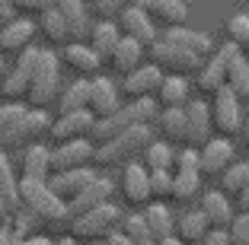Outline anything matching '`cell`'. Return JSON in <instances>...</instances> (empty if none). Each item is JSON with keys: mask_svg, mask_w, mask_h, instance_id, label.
I'll use <instances>...</instances> for the list:
<instances>
[{"mask_svg": "<svg viewBox=\"0 0 249 245\" xmlns=\"http://www.w3.org/2000/svg\"><path fill=\"white\" fill-rule=\"evenodd\" d=\"M131 108H134V115H138L141 124H150L157 115H160V105H157L154 96H141V99H131Z\"/></svg>", "mask_w": 249, "mask_h": 245, "instance_id": "45", "label": "cell"}, {"mask_svg": "<svg viewBox=\"0 0 249 245\" xmlns=\"http://www.w3.org/2000/svg\"><path fill=\"white\" fill-rule=\"evenodd\" d=\"M134 245H160L157 239H141V242H134Z\"/></svg>", "mask_w": 249, "mask_h": 245, "instance_id": "58", "label": "cell"}, {"mask_svg": "<svg viewBox=\"0 0 249 245\" xmlns=\"http://www.w3.org/2000/svg\"><path fill=\"white\" fill-rule=\"evenodd\" d=\"M163 42L176 45V48L192 51V54H195V58H201V61H205L208 54H214V42H211V35H205V32H195V29H189V26H176V29H166Z\"/></svg>", "mask_w": 249, "mask_h": 245, "instance_id": "24", "label": "cell"}, {"mask_svg": "<svg viewBox=\"0 0 249 245\" xmlns=\"http://www.w3.org/2000/svg\"><path fill=\"white\" fill-rule=\"evenodd\" d=\"M36 61H38V48L29 45L26 51L16 54V64L13 70H7V77L0 80V93L7 96L10 102H19L29 89V80H32V70H36Z\"/></svg>", "mask_w": 249, "mask_h": 245, "instance_id": "7", "label": "cell"}, {"mask_svg": "<svg viewBox=\"0 0 249 245\" xmlns=\"http://www.w3.org/2000/svg\"><path fill=\"white\" fill-rule=\"evenodd\" d=\"M176 166V150L166 140H150L144 147V169L147 172H173Z\"/></svg>", "mask_w": 249, "mask_h": 245, "instance_id": "33", "label": "cell"}, {"mask_svg": "<svg viewBox=\"0 0 249 245\" xmlns=\"http://www.w3.org/2000/svg\"><path fill=\"white\" fill-rule=\"evenodd\" d=\"M38 29H42V35L48 38L52 45H61V42H67V26H64V19H61V13L58 10H45L42 16H38Z\"/></svg>", "mask_w": 249, "mask_h": 245, "instance_id": "37", "label": "cell"}, {"mask_svg": "<svg viewBox=\"0 0 249 245\" xmlns=\"http://www.w3.org/2000/svg\"><path fill=\"white\" fill-rule=\"evenodd\" d=\"M198 191H201V175L198 172H182V169L173 172V197L176 201H192Z\"/></svg>", "mask_w": 249, "mask_h": 245, "instance_id": "38", "label": "cell"}, {"mask_svg": "<svg viewBox=\"0 0 249 245\" xmlns=\"http://www.w3.org/2000/svg\"><path fill=\"white\" fill-rule=\"evenodd\" d=\"M48 147L45 144H32L22 150V179H36V181H48L52 169H48Z\"/></svg>", "mask_w": 249, "mask_h": 245, "instance_id": "32", "label": "cell"}, {"mask_svg": "<svg viewBox=\"0 0 249 245\" xmlns=\"http://www.w3.org/2000/svg\"><path fill=\"white\" fill-rule=\"evenodd\" d=\"M249 179V163H230L224 172H220V195H233L246 185Z\"/></svg>", "mask_w": 249, "mask_h": 245, "instance_id": "39", "label": "cell"}, {"mask_svg": "<svg viewBox=\"0 0 249 245\" xmlns=\"http://www.w3.org/2000/svg\"><path fill=\"white\" fill-rule=\"evenodd\" d=\"M96 118L89 115L87 108L83 112H67V115H61L58 121H52V128H48V137L54 140V144H71V140H83L89 134V128H93Z\"/></svg>", "mask_w": 249, "mask_h": 245, "instance_id": "17", "label": "cell"}, {"mask_svg": "<svg viewBox=\"0 0 249 245\" xmlns=\"http://www.w3.org/2000/svg\"><path fill=\"white\" fill-rule=\"evenodd\" d=\"M118 220H122V216H118V207H112V204H103V207L87 210V213L73 216L71 223H67V232H71L73 242L93 245V242H99V239L109 236V232L115 229Z\"/></svg>", "mask_w": 249, "mask_h": 245, "instance_id": "4", "label": "cell"}, {"mask_svg": "<svg viewBox=\"0 0 249 245\" xmlns=\"http://www.w3.org/2000/svg\"><path fill=\"white\" fill-rule=\"evenodd\" d=\"M13 7H10V0H0V29H3V26H7L10 19H13Z\"/></svg>", "mask_w": 249, "mask_h": 245, "instance_id": "54", "label": "cell"}, {"mask_svg": "<svg viewBox=\"0 0 249 245\" xmlns=\"http://www.w3.org/2000/svg\"><path fill=\"white\" fill-rule=\"evenodd\" d=\"M122 191H124V201L131 207H141V204H150V172H147L141 163H124V172H122Z\"/></svg>", "mask_w": 249, "mask_h": 245, "instance_id": "19", "label": "cell"}, {"mask_svg": "<svg viewBox=\"0 0 249 245\" xmlns=\"http://www.w3.org/2000/svg\"><path fill=\"white\" fill-rule=\"evenodd\" d=\"M160 245H182V242H179L176 236H169V239H160Z\"/></svg>", "mask_w": 249, "mask_h": 245, "instance_id": "57", "label": "cell"}, {"mask_svg": "<svg viewBox=\"0 0 249 245\" xmlns=\"http://www.w3.org/2000/svg\"><path fill=\"white\" fill-rule=\"evenodd\" d=\"M141 220H144V226H147V232H150V239H169L173 236V213H169V207L166 204H160V201H154V204H147L144 207V213H141Z\"/></svg>", "mask_w": 249, "mask_h": 245, "instance_id": "28", "label": "cell"}, {"mask_svg": "<svg viewBox=\"0 0 249 245\" xmlns=\"http://www.w3.org/2000/svg\"><path fill=\"white\" fill-rule=\"evenodd\" d=\"M154 99H157V105H160V108H185V105H189V99H192L189 80L179 77V73H169V77L163 73V80H160V86H157Z\"/></svg>", "mask_w": 249, "mask_h": 245, "instance_id": "21", "label": "cell"}, {"mask_svg": "<svg viewBox=\"0 0 249 245\" xmlns=\"http://www.w3.org/2000/svg\"><path fill=\"white\" fill-rule=\"evenodd\" d=\"M93 150L87 137L83 140H71V144H58L52 153H48V169L52 172H71V169H83L93 163Z\"/></svg>", "mask_w": 249, "mask_h": 245, "instance_id": "9", "label": "cell"}, {"mask_svg": "<svg viewBox=\"0 0 249 245\" xmlns=\"http://www.w3.org/2000/svg\"><path fill=\"white\" fill-rule=\"evenodd\" d=\"M134 124H141V121H138V115H134V108H131V105H122L118 112H112V115L96 118V121H93V128H89V134H87V140H89L93 147L109 144L112 137H118L122 131L134 128Z\"/></svg>", "mask_w": 249, "mask_h": 245, "instance_id": "12", "label": "cell"}, {"mask_svg": "<svg viewBox=\"0 0 249 245\" xmlns=\"http://www.w3.org/2000/svg\"><path fill=\"white\" fill-rule=\"evenodd\" d=\"M36 35V26L29 19H10L3 29H0V54H19L32 45Z\"/></svg>", "mask_w": 249, "mask_h": 245, "instance_id": "26", "label": "cell"}, {"mask_svg": "<svg viewBox=\"0 0 249 245\" xmlns=\"http://www.w3.org/2000/svg\"><path fill=\"white\" fill-rule=\"evenodd\" d=\"M157 124H160V134L166 144H182V137H185V112L182 108H160Z\"/></svg>", "mask_w": 249, "mask_h": 245, "instance_id": "35", "label": "cell"}, {"mask_svg": "<svg viewBox=\"0 0 249 245\" xmlns=\"http://www.w3.org/2000/svg\"><path fill=\"white\" fill-rule=\"evenodd\" d=\"M0 245H16V239H13V242H10L7 236H0Z\"/></svg>", "mask_w": 249, "mask_h": 245, "instance_id": "60", "label": "cell"}, {"mask_svg": "<svg viewBox=\"0 0 249 245\" xmlns=\"http://www.w3.org/2000/svg\"><path fill=\"white\" fill-rule=\"evenodd\" d=\"M16 245H73V239H71V242H48V239H22V242H16Z\"/></svg>", "mask_w": 249, "mask_h": 245, "instance_id": "56", "label": "cell"}, {"mask_svg": "<svg viewBox=\"0 0 249 245\" xmlns=\"http://www.w3.org/2000/svg\"><path fill=\"white\" fill-rule=\"evenodd\" d=\"M243 137H246V147H249V128H246V131H243Z\"/></svg>", "mask_w": 249, "mask_h": 245, "instance_id": "62", "label": "cell"}, {"mask_svg": "<svg viewBox=\"0 0 249 245\" xmlns=\"http://www.w3.org/2000/svg\"><path fill=\"white\" fill-rule=\"evenodd\" d=\"M13 13H26V16H42L45 10L54 7V0H10Z\"/></svg>", "mask_w": 249, "mask_h": 245, "instance_id": "47", "label": "cell"}, {"mask_svg": "<svg viewBox=\"0 0 249 245\" xmlns=\"http://www.w3.org/2000/svg\"><path fill=\"white\" fill-rule=\"evenodd\" d=\"M93 179H96V172L83 166V169H71V172H52L45 185H48V191H52L61 204H67V201H73V197L80 195Z\"/></svg>", "mask_w": 249, "mask_h": 245, "instance_id": "15", "label": "cell"}, {"mask_svg": "<svg viewBox=\"0 0 249 245\" xmlns=\"http://www.w3.org/2000/svg\"><path fill=\"white\" fill-rule=\"evenodd\" d=\"M54 10L61 13L67 26V42H80L89 29V16H87V3L83 0H54Z\"/></svg>", "mask_w": 249, "mask_h": 245, "instance_id": "25", "label": "cell"}, {"mask_svg": "<svg viewBox=\"0 0 249 245\" xmlns=\"http://www.w3.org/2000/svg\"><path fill=\"white\" fill-rule=\"evenodd\" d=\"M122 38V32H118V26L112 19H99L93 26V32H89V48L96 51V58L99 61H109V54H112V48H115V42Z\"/></svg>", "mask_w": 249, "mask_h": 245, "instance_id": "34", "label": "cell"}, {"mask_svg": "<svg viewBox=\"0 0 249 245\" xmlns=\"http://www.w3.org/2000/svg\"><path fill=\"white\" fill-rule=\"evenodd\" d=\"M201 213H205L208 226L211 229H227L230 220H233V210H230V201L227 195H217V191H211V195H201Z\"/></svg>", "mask_w": 249, "mask_h": 245, "instance_id": "29", "label": "cell"}, {"mask_svg": "<svg viewBox=\"0 0 249 245\" xmlns=\"http://www.w3.org/2000/svg\"><path fill=\"white\" fill-rule=\"evenodd\" d=\"M109 195H112V181H109V179H99V175H96V179L89 181V185L83 188L80 195L73 197V201H67V204H64L67 223H71L73 216L87 213V210H96V207H103V204H109Z\"/></svg>", "mask_w": 249, "mask_h": 245, "instance_id": "16", "label": "cell"}, {"mask_svg": "<svg viewBox=\"0 0 249 245\" xmlns=\"http://www.w3.org/2000/svg\"><path fill=\"white\" fill-rule=\"evenodd\" d=\"M201 245H230V239H227L224 229H208V236L201 239Z\"/></svg>", "mask_w": 249, "mask_h": 245, "instance_id": "51", "label": "cell"}, {"mask_svg": "<svg viewBox=\"0 0 249 245\" xmlns=\"http://www.w3.org/2000/svg\"><path fill=\"white\" fill-rule=\"evenodd\" d=\"M48 128H52V118L45 115V108H26L22 112V118H16L13 128L0 137V150H26V147L38 144V137L42 134H48Z\"/></svg>", "mask_w": 249, "mask_h": 245, "instance_id": "5", "label": "cell"}, {"mask_svg": "<svg viewBox=\"0 0 249 245\" xmlns=\"http://www.w3.org/2000/svg\"><path fill=\"white\" fill-rule=\"evenodd\" d=\"M124 7H128V0H96V13L103 16V19H109V16H118Z\"/></svg>", "mask_w": 249, "mask_h": 245, "instance_id": "50", "label": "cell"}, {"mask_svg": "<svg viewBox=\"0 0 249 245\" xmlns=\"http://www.w3.org/2000/svg\"><path fill=\"white\" fill-rule=\"evenodd\" d=\"M10 223H13V239H16V242H22V239H29V232L32 229H36V223H38V220H36V216H32V213H26V210H13V216H10Z\"/></svg>", "mask_w": 249, "mask_h": 245, "instance_id": "43", "label": "cell"}, {"mask_svg": "<svg viewBox=\"0 0 249 245\" xmlns=\"http://www.w3.org/2000/svg\"><path fill=\"white\" fill-rule=\"evenodd\" d=\"M115 26L124 38H134L138 45H154L157 42V26L150 22V16H147L138 3H134V7H124L122 13H118Z\"/></svg>", "mask_w": 249, "mask_h": 245, "instance_id": "14", "label": "cell"}, {"mask_svg": "<svg viewBox=\"0 0 249 245\" xmlns=\"http://www.w3.org/2000/svg\"><path fill=\"white\" fill-rule=\"evenodd\" d=\"M154 140L150 128L147 124H134V128L122 131L118 137H112L109 144H99L93 150V163L99 169H112V166H124V163H131L138 153H144V147Z\"/></svg>", "mask_w": 249, "mask_h": 245, "instance_id": "2", "label": "cell"}, {"mask_svg": "<svg viewBox=\"0 0 249 245\" xmlns=\"http://www.w3.org/2000/svg\"><path fill=\"white\" fill-rule=\"evenodd\" d=\"M173 197V172H150V201Z\"/></svg>", "mask_w": 249, "mask_h": 245, "instance_id": "42", "label": "cell"}, {"mask_svg": "<svg viewBox=\"0 0 249 245\" xmlns=\"http://www.w3.org/2000/svg\"><path fill=\"white\" fill-rule=\"evenodd\" d=\"M227 35H230V42H233L236 48H243V45L249 42V13H233L230 16Z\"/></svg>", "mask_w": 249, "mask_h": 245, "instance_id": "41", "label": "cell"}, {"mask_svg": "<svg viewBox=\"0 0 249 245\" xmlns=\"http://www.w3.org/2000/svg\"><path fill=\"white\" fill-rule=\"evenodd\" d=\"M208 220H205V213L201 210H189V213H182L173 223V236L179 239L182 245H189V242H201V239L208 236Z\"/></svg>", "mask_w": 249, "mask_h": 245, "instance_id": "30", "label": "cell"}, {"mask_svg": "<svg viewBox=\"0 0 249 245\" xmlns=\"http://www.w3.org/2000/svg\"><path fill=\"white\" fill-rule=\"evenodd\" d=\"M243 48H246V61H249V42H246V45H243Z\"/></svg>", "mask_w": 249, "mask_h": 245, "instance_id": "63", "label": "cell"}, {"mask_svg": "<svg viewBox=\"0 0 249 245\" xmlns=\"http://www.w3.org/2000/svg\"><path fill=\"white\" fill-rule=\"evenodd\" d=\"M163 80V70L154 64H141L134 67L131 73H124V83H122V93H128L131 99H141V96H154L157 86Z\"/></svg>", "mask_w": 249, "mask_h": 245, "instance_id": "22", "label": "cell"}, {"mask_svg": "<svg viewBox=\"0 0 249 245\" xmlns=\"http://www.w3.org/2000/svg\"><path fill=\"white\" fill-rule=\"evenodd\" d=\"M138 7L150 16V22H160L166 29L185 26V19H189V7H182L176 0H138Z\"/></svg>", "mask_w": 249, "mask_h": 245, "instance_id": "20", "label": "cell"}, {"mask_svg": "<svg viewBox=\"0 0 249 245\" xmlns=\"http://www.w3.org/2000/svg\"><path fill=\"white\" fill-rule=\"evenodd\" d=\"M236 204H240V213H249V179H246V185L236 191Z\"/></svg>", "mask_w": 249, "mask_h": 245, "instance_id": "52", "label": "cell"}, {"mask_svg": "<svg viewBox=\"0 0 249 245\" xmlns=\"http://www.w3.org/2000/svg\"><path fill=\"white\" fill-rule=\"evenodd\" d=\"M185 112V137L182 144L198 150L211 140V112H208V102L201 99H189V105L182 108Z\"/></svg>", "mask_w": 249, "mask_h": 245, "instance_id": "11", "label": "cell"}, {"mask_svg": "<svg viewBox=\"0 0 249 245\" xmlns=\"http://www.w3.org/2000/svg\"><path fill=\"white\" fill-rule=\"evenodd\" d=\"M224 232H227L230 245H249V213L233 216V220H230V226Z\"/></svg>", "mask_w": 249, "mask_h": 245, "instance_id": "44", "label": "cell"}, {"mask_svg": "<svg viewBox=\"0 0 249 245\" xmlns=\"http://www.w3.org/2000/svg\"><path fill=\"white\" fill-rule=\"evenodd\" d=\"M224 86H227L240 102H249V61L243 58V48L230 54L227 73H224Z\"/></svg>", "mask_w": 249, "mask_h": 245, "instance_id": "27", "label": "cell"}, {"mask_svg": "<svg viewBox=\"0 0 249 245\" xmlns=\"http://www.w3.org/2000/svg\"><path fill=\"white\" fill-rule=\"evenodd\" d=\"M0 191H3V197L10 201V207L19 210V197H16V179H13V169H10V159L7 153L0 150Z\"/></svg>", "mask_w": 249, "mask_h": 245, "instance_id": "40", "label": "cell"}, {"mask_svg": "<svg viewBox=\"0 0 249 245\" xmlns=\"http://www.w3.org/2000/svg\"><path fill=\"white\" fill-rule=\"evenodd\" d=\"M122 102H118V89L109 77H93L89 80V99H87V112L93 118H106L112 112H118Z\"/></svg>", "mask_w": 249, "mask_h": 245, "instance_id": "18", "label": "cell"}, {"mask_svg": "<svg viewBox=\"0 0 249 245\" xmlns=\"http://www.w3.org/2000/svg\"><path fill=\"white\" fill-rule=\"evenodd\" d=\"M22 112H26V105H19V102H7V105H0V137L13 128L16 118H22Z\"/></svg>", "mask_w": 249, "mask_h": 245, "instance_id": "48", "label": "cell"}, {"mask_svg": "<svg viewBox=\"0 0 249 245\" xmlns=\"http://www.w3.org/2000/svg\"><path fill=\"white\" fill-rule=\"evenodd\" d=\"M16 197H19V207L26 210V213H32L38 223H45V226H67L64 204L48 191L45 181L19 179L16 181Z\"/></svg>", "mask_w": 249, "mask_h": 245, "instance_id": "1", "label": "cell"}, {"mask_svg": "<svg viewBox=\"0 0 249 245\" xmlns=\"http://www.w3.org/2000/svg\"><path fill=\"white\" fill-rule=\"evenodd\" d=\"M176 169H182V172H198V150H192V147L179 150L176 153Z\"/></svg>", "mask_w": 249, "mask_h": 245, "instance_id": "49", "label": "cell"}, {"mask_svg": "<svg viewBox=\"0 0 249 245\" xmlns=\"http://www.w3.org/2000/svg\"><path fill=\"white\" fill-rule=\"evenodd\" d=\"M106 245H134L131 239H124L122 232H109V236H106Z\"/></svg>", "mask_w": 249, "mask_h": 245, "instance_id": "55", "label": "cell"}, {"mask_svg": "<svg viewBox=\"0 0 249 245\" xmlns=\"http://www.w3.org/2000/svg\"><path fill=\"white\" fill-rule=\"evenodd\" d=\"M122 236H124V239H131V242L150 239V232H147V226H144V220H141V213L124 216V220H122Z\"/></svg>", "mask_w": 249, "mask_h": 245, "instance_id": "46", "label": "cell"}, {"mask_svg": "<svg viewBox=\"0 0 249 245\" xmlns=\"http://www.w3.org/2000/svg\"><path fill=\"white\" fill-rule=\"evenodd\" d=\"M150 58H154V67H166V70L179 73V77H185V73H198V67H201V58H195L192 51L185 48H176V45L169 42H154L150 45Z\"/></svg>", "mask_w": 249, "mask_h": 245, "instance_id": "8", "label": "cell"}, {"mask_svg": "<svg viewBox=\"0 0 249 245\" xmlns=\"http://www.w3.org/2000/svg\"><path fill=\"white\" fill-rule=\"evenodd\" d=\"M58 83H61V61L52 48H38V61L32 70L29 89H26V108H48L52 99L58 96Z\"/></svg>", "mask_w": 249, "mask_h": 245, "instance_id": "3", "label": "cell"}, {"mask_svg": "<svg viewBox=\"0 0 249 245\" xmlns=\"http://www.w3.org/2000/svg\"><path fill=\"white\" fill-rule=\"evenodd\" d=\"M141 58H144V45H138L134 38H118L115 48L109 54V64L115 67L118 73H131L134 67H141Z\"/></svg>", "mask_w": 249, "mask_h": 245, "instance_id": "31", "label": "cell"}, {"mask_svg": "<svg viewBox=\"0 0 249 245\" xmlns=\"http://www.w3.org/2000/svg\"><path fill=\"white\" fill-rule=\"evenodd\" d=\"M87 99H89V80H83V77L73 80L71 86L58 96L61 115H67V112H83V108H87Z\"/></svg>", "mask_w": 249, "mask_h": 245, "instance_id": "36", "label": "cell"}, {"mask_svg": "<svg viewBox=\"0 0 249 245\" xmlns=\"http://www.w3.org/2000/svg\"><path fill=\"white\" fill-rule=\"evenodd\" d=\"M176 3H182V7H192V3H195V0H176Z\"/></svg>", "mask_w": 249, "mask_h": 245, "instance_id": "61", "label": "cell"}, {"mask_svg": "<svg viewBox=\"0 0 249 245\" xmlns=\"http://www.w3.org/2000/svg\"><path fill=\"white\" fill-rule=\"evenodd\" d=\"M7 77V67H3V54H0V80Z\"/></svg>", "mask_w": 249, "mask_h": 245, "instance_id": "59", "label": "cell"}, {"mask_svg": "<svg viewBox=\"0 0 249 245\" xmlns=\"http://www.w3.org/2000/svg\"><path fill=\"white\" fill-rule=\"evenodd\" d=\"M233 51H240L233 42L220 45V48H214V54H208L205 61H201V67H198V89L201 93H217L220 86H224V73H227V61Z\"/></svg>", "mask_w": 249, "mask_h": 245, "instance_id": "10", "label": "cell"}, {"mask_svg": "<svg viewBox=\"0 0 249 245\" xmlns=\"http://www.w3.org/2000/svg\"><path fill=\"white\" fill-rule=\"evenodd\" d=\"M233 163V147L227 137H211L205 147H198V175L217 179Z\"/></svg>", "mask_w": 249, "mask_h": 245, "instance_id": "13", "label": "cell"}, {"mask_svg": "<svg viewBox=\"0 0 249 245\" xmlns=\"http://www.w3.org/2000/svg\"><path fill=\"white\" fill-rule=\"evenodd\" d=\"M10 216H13V207H10V201L3 197V191H0V226H7Z\"/></svg>", "mask_w": 249, "mask_h": 245, "instance_id": "53", "label": "cell"}, {"mask_svg": "<svg viewBox=\"0 0 249 245\" xmlns=\"http://www.w3.org/2000/svg\"><path fill=\"white\" fill-rule=\"evenodd\" d=\"M211 112V131H217L220 137H233L243 131V108H240V99L230 93L227 86H220L214 93V102L208 105Z\"/></svg>", "mask_w": 249, "mask_h": 245, "instance_id": "6", "label": "cell"}, {"mask_svg": "<svg viewBox=\"0 0 249 245\" xmlns=\"http://www.w3.org/2000/svg\"><path fill=\"white\" fill-rule=\"evenodd\" d=\"M58 61H64V64L71 67L73 73H80L83 80H87V77H96V73H99V67H103V61L96 58V51L89 48V45H80V42H67Z\"/></svg>", "mask_w": 249, "mask_h": 245, "instance_id": "23", "label": "cell"}]
</instances>
